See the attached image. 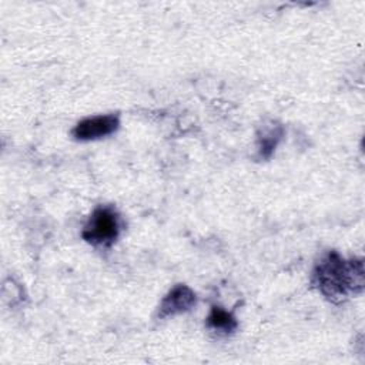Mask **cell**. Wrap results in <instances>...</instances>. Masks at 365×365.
Listing matches in <instances>:
<instances>
[{"label": "cell", "mask_w": 365, "mask_h": 365, "mask_svg": "<svg viewBox=\"0 0 365 365\" xmlns=\"http://www.w3.org/2000/svg\"><path fill=\"white\" fill-rule=\"evenodd\" d=\"M311 284L328 301L339 304L364 291V262L361 258L345 259L336 251H328L315 264Z\"/></svg>", "instance_id": "1"}, {"label": "cell", "mask_w": 365, "mask_h": 365, "mask_svg": "<svg viewBox=\"0 0 365 365\" xmlns=\"http://www.w3.org/2000/svg\"><path fill=\"white\" fill-rule=\"evenodd\" d=\"M118 125H120V118L117 114L87 117L74 125L71 135L80 141L98 140L117 131Z\"/></svg>", "instance_id": "3"}, {"label": "cell", "mask_w": 365, "mask_h": 365, "mask_svg": "<svg viewBox=\"0 0 365 365\" xmlns=\"http://www.w3.org/2000/svg\"><path fill=\"white\" fill-rule=\"evenodd\" d=\"M195 301H197L195 292L190 287H187L184 284H177L161 299V302L158 305L157 317L160 319H164L168 317L182 314V312L191 309L194 307Z\"/></svg>", "instance_id": "4"}, {"label": "cell", "mask_w": 365, "mask_h": 365, "mask_svg": "<svg viewBox=\"0 0 365 365\" xmlns=\"http://www.w3.org/2000/svg\"><path fill=\"white\" fill-rule=\"evenodd\" d=\"M120 215L111 205H98L83 228L81 237L91 245L110 247L120 235Z\"/></svg>", "instance_id": "2"}, {"label": "cell", "mask_w": 365, "mask_h": 365, "mask_svg": "<svg viewBox=\"0 0 365 365\" xmlns=\"http://www.w3.org/2000/svg\"><path fill=\"white\" fill-rule=\"evenodd\" d=\"M207 327L221 334H231L238 327V322L231 312L214 305L207 317Z\"/></svg>", "instance_id": "5"}, {"label": "cell", "mask_w": 365, "mask_h": 365, "mask_svg": "<svg viewBox=\"0 0 365 365\" xmlns=\"http://www.w3.org/2000/svg\"><path fill=\"white\" fill-rule=\"evenodd\" d=\"M282 134V125H271L268 128H264L262 133L258 134V154L261 158L268 160L272 155Z\"/></svg>", "instance_id": "6"}]
</instances>
